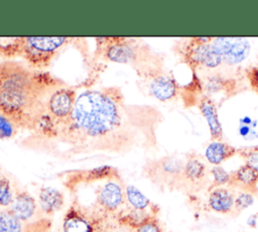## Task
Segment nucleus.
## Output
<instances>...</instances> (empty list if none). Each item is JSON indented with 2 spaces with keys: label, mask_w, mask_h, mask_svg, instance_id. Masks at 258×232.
I'll list each match as a JSON object with an SVG mask.
<instances>
[{
  "label": "nucleus",
  "mask_w": 258,
  "mask_h": 232,
  "mask_svg": "<svg viewBox=\"0 0 258 232\" xmlns=\"http://www.w3.org/2000/svg\"><path fill=\"white\" fill-rule=\"evenodd\" d=\"M210 173L213 179L211 189L229 186L230 181H231V172L227 171L223 166H221V165L213 166L210 170Z\"/></svg>",
  "instance_id": "obj_21"
},
{
  "label": "nucleus",
  "mask_w": 258,
  "mask_h": 232,
  "mask_svg": "<svg viewBox=\"0 0 258 232\" xmlns=\"http://www.w3.org/2000/svg\"><path fill=\"white\" fill-rule=\"evenodd\" d=\"M77 97L76 89L69 85L54 91L48 99L46 112L35 134L41 138L52 139L59 126L71 116Z\"/></svg>",
  "instance_id": "obj_5"
},
{
  "label": "nucleus",
  "mask_w": 258,
  "mask_h": 232,
  "mask_svg": "<svg viewBox=\"0 0 258 232\" xmlns=\"http://www.w3.org/2000/svg\"><path fill=\"white\" fill-rule=\"evenodd\" d=\"M251 44L250 41L246 38L235 37L232 38V43L229 51L224 56L225 61L229 65H236L244 62L250 53Z\"/></svg>",
  "instance_id": "obj_18"
},
{
  "label": "nucleus",
  "mask_w": 258,
  "mask_h": 232,
  "mask_svg": "<svg viewBox=\"0 0 258 232\" xmlns=\"http://www.w3.org/2000/svg\"><path fill=\"white\" fill-rule=\"evenodd\" d=\"M8 209L21 222H28L37 211V203L28 192L18 191L14 194V198Z\"/></svg>",
  "instance_id": "obj_12"
},
{
  "label": "nucleus",
  "mask_w": 258,
  "mask_h": 232,
  "mask_svg": "<svg viewBox=\"0 0 258 232\" xmlns=\"http://www.w3.org/2000/svg\"><path fill=\"white\" fill-rule=\"evenodd\" d=\"M132 232H162V228L158 219L156 217H152L136 228H133Z\"/></svg>",
  "instance_id": "obj_28"
},
{
  "label": "nucleus",
  "mask_w": 258,
  "mask_h": 232,
  "mask_svg": "<svg viewBox=\"0 0 258 232\" xmlns=\"http://www.w3.org/2000/svg\"><path fill=\"white\" fill-rule=\"evenodd\" d=\"M38 205L44 214L52 215L63 207V194L55 188L42 187L38 194Z\"/></svg>",
  "instance_id": "obj_14"
},
{
  "label": "nucleus",
  "mask_w": 258,
  "mask_h": 232,
  "mask_svg": "<svg viewBox=\"0 0 258 232\" xmlns=\"http://www.w3.org/2000/svg\"><path fill=\"white\" fill-rule=\"evenodd\" d=\"M68 84L14 60L0 62V113L18 129L36 132L51 94Z\"/></svg>",
  "instance_id": "obj_2"
},
{
  "label": "nucleus",
  "mask_w": 258,
  "mask_h": 232,
  "mask_svg": "<svg viewBox=\"0 0 258 232\" xmlns=\"http://www.w3.org/2000/svg\"><path fill=\"white\" fill-rule=\"evenodd\" d=\"M3 177H4V176H3V175H2V173H1V171H0V180H1V179H2V178H3Z\"/></svg>",
  "instance_id": "obj_33"
},
{
  "label": "nucleus",
  "mask_w": 258,
  "mask_h": 232,
  "mask_svg": "<svg viewBox=\"0 0 258 232\" xmlns=\"http://www.w3.org/2000/svg\"><path fill=\"white\" fill-rule=\"evenodd\" d=\"M257 221H258V217L257 215H251L248 220H247V225L252 227V228H255L257 226Z\"/></svg>",
  "instance_id": "obj_31"
},
{
  "label": "nucleus",
  "mask_w": 258,
  "mask_h": 232,
  "mask_svg": "<svg viewBox=\"0 0 258 232\" xmlns=\"http://www.w3.org/2000/svg\"><path fill=\"white\" fill-rule=\"evenodd\" d=\"M24 227L9 209L0 210V232H23Z\"/></svg>",
  "instance_id": "obj_20"
},
{
  "label": "nucleus",
  "mask_w": 258,
  "mask_h": 232,
  "mask_svg": "<svg viewBox=\"0 0 258 232\" xmlns=\"http://www.w3.org/2000/svg\"><path fill=\"white\" fill-rule=\"evenodd\" d=\"M213 37L198 36L191 37L180 49V54L183 62L195 71L203 65L205 54L211 44Z\"/></svg>",
  "instance_id": "obj_9"
},
{
  "label": "nucleus",
  "mask_w": 258,
  "mask_h": 232,
  "mask_svg": "<svg viewBox=\"0 0 258 232\" xmlns=\"http://www.w3.org/2000/svg\"><path fill=\"white\" fill-rule=\"evenodd\" d=\"M251 132H252V130H251L250 126H248V125L242 124V125L239 127V133H240V135L243 136V137L248 136L249 134H251Z\"/></svg>",
  "instance_id": "obj_30"
},
{
  "label": "nucleus",
  "mask_w": 258,
  "mask_h": 232,
  "mask_svg": "<svg viewBox=\"0 0 258 232\" xmlns=\"http://www.w3.org/2000/svg\"><path fill=\"white\" fill-rule=\"evenodd\" d=\"M207 176V166L205 162L196 154H188L183 163L182 181L190 185H200Z\"/></svg>",
  "instance_id": "obj_16"
},
{
  "label": "nucleus",
  "mask_w": 258,
  "mask_h": 232,
  "mask_svg": "<svg viewBox=\"0 0 258 232\" xmlns=\"http://www.w3.org/2000/svg\"><path fill=\"white\" fill-rule=\"evenodd\" d=\"M199 109L202 115L205 117L209 129L211 138L214 140L223 139V128L219 119L218 109L215 101L209 96H203L199 101Z\"/></svg>",
  "instance_id": "obj_11"
},
{
  "label": "nucleus",
  "mask_w": 258,
  "mask_h": 232,
  "mask_svg": "<svg viewBox=\"0 0 258 232\" xmlns=\"http://www.w3.org/2000/svg\"><path fill=\"white\" fill-rule=\"evenodd\" d=\"M182 160L175 156H164L150 160L144 165V173L153 183L173 187L182 182Z\"/></svg>",
  "instance_id": "obj_7"
},
{
  "label": "nucleus",
  "mask_w": 258,
  "mask_h": 232,
  "mask_svg": "<svg viewBox=\"0 0 258 232\" xmlns=\"http://www.w3.org/2000/svg\"><path fill=\"white\" fill-rule=\"evenodd\" d=\"M74 38L66 36H19L0 39V56L22 59L30 68L44 71Z\"/></svg>",
  "instance_id": "obj_3"
},
{
  "label": "nucleus",
  "mask_w": 258,
  "mask_h": 232,
  "mask_svg": "<svg viewBox=\"0 0 258 232\" xmlns=\"http://www.w3.org/2000/svg\"><path fill=\"white\" fill-rule=\"evenodd\" d=\"M18 128L6 116L0 113V139H11L17 133Z\"/></svg>",
  "instance_id": "obj_24"
},
{
  "label": "nucleus",
  "mask_w": 258,
  "mask_h": 232,
  "mask_svg": "<svg viewBox=\"0 0 258 232\" xmlns=\"http://www.w3.org/2000/svg\"><path fill=\"white\" fill-rule=\"evenodd\" d=\"M238 153L243 157L245 164L258 172V146L238 149Z\"/></svg>",
  "instance_id": "obj_25"
},
{
  "label": "nucleus",
  "mask_w": 258,
  "mask_h": 232,
  "mask_svg": "<svg viewBox=\"0 0 258 232\" xmlns=\"http://www.w3.org/2000/svg\"><path fill=\"white\" fill-rule=\"evenodd\" d=\"M14 198L10 181L3 177L0 180V207H9Z\"/></svg>",
  "instance_id": "obj_23"
},
{
  "label": "nucleus",
  "mask_w": 258,
  "mask_h": 232,
  "mask_svg": "<svg viewBox=\"0 0 258 232\" xmlns=\"http://www.w3.org/2000/svg\"><path fill=\"white\" fill-rule=\"evenodd\" d=\"M95 60L129 65L135 71L149 66L162 65V61L142 40L132 37H97Z\"/></svg>",
  "instance_id": "obj_4"
},
{
  "label": "nucleus",
  "mask_w": 258,
  "mask_h": 232,
  "mask_svg": "<svg viewBox=\"0 0 258 232\" xmlns=\"http://www.w3.org/2000/svg\"><path fill=\"white\" fill-rule=\"evenodd\" d=\"M254 204V194L251 192L246 191H240L235 196V202H234V212L240 213L247 208L251 207Z\"/></svg>",
  "instance_id": "obj_22"
},
{
  "label": "nucleus",
  "mask_w": 258,
  "mask_h": 232,
  "mask_svg": "<svg viewBox=\"0 0 258 232\" xmlns=\"http://www.w3.org/2000/svg\"><path fill=\"white\" fill-rule=\"evenodd\" d=\"M241 123L242 124H244V125H251L252 124V119L250 118V117H248V116H246V117H244L243 119H241Z\"/></svg>",
  "instance_id": "obj_32"
},
{
  "label": "nucleus",
  "mask_w": 258,
  "mask_h": 232,
  "mask_svg": "<svg viewBox=\"0 0 258 232\" xmlns=\"http://www.w3.org/2000/svg\"><path fill=\"white\" fill-rule=\"evenodd\" d=\"M222 62H223L222 55L210 44V46L205 54L202 66H204L208 69H215V68L219 67L222 64Z\"/></svg>",
  "instance_id": "obj_26"
},
{
  "label": "nucleus",
  "mask_w": 258,
  "mask_h": 232,
  "mask_svg": "<svg viewBox=\"0 0 258 232\" xmlns=\"http://www.w3.org/2000/svg\"><path fill=\"white\" fill-rule=\"evenodd\" d=\"M238 153V149L222 140H214L205 149V157L213 166L221 165L224 161Z\"/></svg>",
  "instance_id": "obj_15"
},
{
  "label": "nucleus",
  "mask_w": 258,
  "mask_h": 232,
  "mask_svg": "<svg viewBox=\"0 0 258 232\" xmlns=\"http://www.w3.org/2000/svg\"><path fill=\"white\" fill-rule=\"evenodd\" d=\"M151 116L149 108L128 104L118 87L90 89L77 97L71 116L52 140L78 152L127 151L141 136L149 138Z\"/></svg>",
  "instance_id": "obj_1"
},
{
  "label": "nucleus",
  "mask_w": 258,
  "mask_h": 232,
  "mask_svg": "<svg viewBox=\"0 0 258 232\" xmlns=\"http://www.w3.org/2000/svg\"><path fill=\"white\" fill-rule=\"evenodd\" d=\"M99 229L94 218L73 203L62 220V232H96Z\"/></svg>",
  "instance_id": "obj_8"
},
{
  "label": "nucleus",
  "mask_w": 258,
  "mask_h": 232,
  "mask_svg": "<svg viewBox=\"0 0 258 232\" xmlns=\"http://www.w3.org/2000/svg\"><path fill=\"white\" fill-rule=\"evenodd\" d=\"M203 89L205 90L209 97L211 95L218 94L221 92L229 94L231 91L235 90V80L226 79L219 75L212 76L205 81Z\"/></svg>",
  "instance_id": "obj_19"
},
{
  "label": "nucleus",
  "mask_w": 258,
  "mask_h": 232,
  "mask_svg": "<svg viewBox=\"0 0 258 232\" xmlns=\"http://www.w3.org/2000/svg\"><path fill=\"white\" fill-rule=\"evenodd\" d=\"M235 196V193L229 186L212 188L207 199V206L215 213L230 214L234 212Z\"/></svg>",
  "instance_id": "obj_10"
},
{
  "label": "nucleus",
  "mask_w": 258,
  "mask_h": 232,
  "mask_svg": "<svg viewBox=\"0 0 258 232\" xmlns=\"http://www.w3.org/2000/svg\"><path fill=\"white\" fill-rule=\"evenodd\" d=\"M125 201L128 208L136 211H149L157 213L158 208L136 187L126 186L125 187Z\"/></svg>",
  "instance_id": "obj_17"
},
{
  "label": "nucleus",
  "mask_w": 258,
  "mask_h": 232,
  "mask_svg": "<svg viewBox=\"0 0 258 232\" xmlns=\"http://www.w3.org/2000/svg\"><path fill=\"white\" fill-rule=\"evenodd\" d=\"M257 184L258 172L245 163L231 172V181L229 184V187L231 188H237L241 191L255 194L257 191Z\"/></svg>",
  "instance_id": "obj_13"
},
{
  "label": "nucleus",
  "mask_w": 258,
  "mask_h": 232,
  "mask_svg": "<svg viewBox=\"0 0 258 232\" xmlns=\"http://www.w3.org/2000/svg\"><path fill=\"white\" fill-rule=\"evenodd\" d=\"M246 76L251 88L258 93V66L250 67L246 70Z\"/></svg>",
  "instance_id": "obj_29"
},
{
  "label": "nucleus",
  "mask_w": 258,
  "mask_h": 232,
  "mask_svg": "<svg viewBox=\"0 0 258 232\" xmlns=\"http://www.w3.org/2000/svg\"><path fill=\"white\" fill-rule=\"evenodd\" d=\"M136 73L144 82L148 94L155 99L166 102L177 96L179 86L171 75L163 71L162 65L144 67Z\"/></svg>",
  "instance_id": "obj_6"
},
{
  "label": "nucleus",
  "mask_w": 258,
  "mask_h": 232,
  "mask_svg": "<svg viewBox=\"0 0 258 232\" xmlns=\"http://www.w3.org/2000/svg\"><path fill=\"white\" fill-rule=\"evenodd\" d=\"M23 232H51V222L47 218H41L28 223Z\"/></svg>",
  "instance_id": "obj_27"
}]
</instances>
